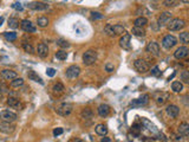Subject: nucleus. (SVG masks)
<instances>
[{
    "instance_id": "obj_11",
    "label": "nucleus",
    "mask_w": 189,
    "mask_h": 142,
    "mask_svg": "<svg viewBox=\"0 0 189 142\" xmlns=\"http://www.w3.org/2000/svg\"><path fill=\"white\" fill-rule=\"evenodd\" d=\"M20 27L23 28V31H25V32H28V33H31V32H36V26H35V24L31 21V20H28V19H24V20H21V23H20Z\"/></svg>"
},
{
    "instance_id": "obj_21",
    "label": "nucleus",
    "mask_w": 189,
    "mask_h": 142,
    "mask_svg": "<svg viewBox=\"0 0 189 142\" xmlns=\"http://www.w3.org/2000/svg\"><path fill=\"white\" fill-rule=\"evenodd\" d=\"M170 18H171V13L170 12H163L159 17V19H157V24H159V26L166 25V24H168V21L170 20Z\"/></svg>"
},
{
    "instance_id": "obj_43",
    "label": "nucleus",
    "mask_w": 189,
    "mask_h": 142,
    "mask_svg": "<svg viewBox=\"0 0 189 142\" xmlns=\"http://www.w3.org/2000/svg\"><path fill=\"white\" fill-rule=\"evenodd\" d=\"M91 18L92 19H103L104 16L99 12H91Z\"/></svg>"
},
{
    "instance_id": "obj_34",
    "label": "nucleus",
    "mask_w": 189,
    "mask_h": 142,
    "mask_svg": "<svg viewBox=\"0 0 189 142\" xmlns=\"http://www.w3.org/2000/svg\"><path fill=\"white\" fill-rule=\"evenodd\" d=\"M57 45L60 46L61 49H68V47H70V43L66 39H63V38L57 39Z\"/></svg>"
},
{
    "instance_id": "obj_10",
    "label": "nucleus",
    "mask_w": 189,
    "mask_h": 142,
    "mask_svg": "<svg viewBox=\"0 0 189 142\" xmlns=\"http://www.w3.org/2000/svg\"><path fill=\"white\" fill-rule=\"evenodd\" d=\"M27 7L30 10H33V11H46L50 6H49V4L43 3V1H32L27 5Z\"/></svg>"
},
{
    "instance_id": "obj_2",
    "label": "nucleus",
    "mask_w": 189,
    "mask_h": 142,
    "mask_svg": "<svg viewBox=\"0 0 189 142\" xmlns=\"http://www.w3.org/2000/svg\"><path fill=\"white\" fill-rule=\"evenodd\" d=\"M97 61V52L94 50H87L83 54V63L86 66H90L94 64V62Z\"/></svg>"
},
{
    "instance_id": "obj_12",
    "label": "nucleus",
    "mask_w": 189,
    "mask_h": 142,
    "mask_svg": "<svg viewBox=\"0 0 189 142\" xmlns=\"http://www.w3.org/2000/svg\"><path fill=\"white\" fill-rule=\"evenodd\" d=\"M16 127L13 124H11V122H5V121H1L0 122V131L4 133V134H12L14 131Z\"/></svg>"
},
{
    "instance_id": "obj_47",
    "label": "nucleus",
    "mask_w": 189,
    "mask_h": 142,
    "mask_svg": "<svg viewBox=\"0 0 189 142\" xmlns=\"http://www.w3.org/2000/svg\"><path fill=\"white\" fill-rule=\"evenodd\" d=\"M12 8H13V10H17V11H23V6H21L20 3L13 4V5H12Z\"/></svg>"
},
{
    "instance_id": "obj_6",
    "label": "nucleus",
    "mask_w": 189,
    "mask_h": 142,
    "mask_svg": "<svg viewBox=\"0 0 189 142\" xmlns=\"http://www.w3.org/2000/svg\"><path fill=\"white\" fill-rule=\"evenodd\" d=\"M134 66H135V69H136L138 72H141V73H145V72H148L149 69H150L148 62L144 61V59H141V58H140V59H136V61L134 62Z\"/></svg>"
},
{
    "instance_id": "obj_49",
    "label": "nucleus",
    "mask_w": 189,
    "mask_h": 142,
    "mask_svg": "<svg viewBox=\"0 0 189 142\" xmlns=\"http://www.w3.org/2000/svg\"><path fill=\"white\" fill-rule=\"evenodd\" d=\"M159 140H162V141H167V137L162 134V133H159Z\"/></svg>"
},
{
    "instance_id": "obj_20",
    "label": "nucleus",
    "mask_w": 189,
    "mask_h": 142,
    "mask_svg": "<svg viewBox=\"0 0 189 142\" xmlns=\"http://www.w3.org/2000/svg\"><path fill=\"white\" fill-rule=\"evenodd\" d=\"M130 39H131V35L129 33H124L119 40V45L123 49H129L130 47Z\"/></svg>"
},
{
    "instance_id": "obj_22",
    "label": "nucleus",
    "mask_w": 189,
    "mask_h": 142,
    "mask_svg": "<svg viewBox=\"0 0 189 142\" xmlns=\"http://www.w3.org/2000/svg\"><path fill=\"white\" fill-rule=\"evenodd\" d=\"M97 111H98V115L101 117H106V116H109V114H110L111 110H110V107L108 104H101L98 107Z\"/></svg>"
},
{
    "instance_id": "obj_26",
    "label": "nucleus",
    "mask_w": 189,
    "mask_h": 142,
    "mask_svg": "<svg viewBox=\"0 0 189 142\" xmlns=\"http://www.w3.org/2000/svg\"><path fill=\"white\" fill-rule=\"evenodd\" d=\"M94 131H96V134L99 135V136H105L108 134V128H106V126L101 123V124H97L96 127H94Z\"/></svg>"
},
{
    "instance_id": "obj_50",
    "label": "nucleus",
    "mask_w": 189,
    "mask_h": 142,
    "mask_svg": "<svg viewBox=\"0 0 189 142\" xmlns=\"http://www.w3.org/2000/svg\"><path fill=\"white\" fill-rule=\"evenodd\" d=\"M101 142H111V138H109V137H102L101 138Z\"/></svg>"
},
{
    "instance_id": "obj_18",
    "label": "nucleus",
    "mask_w": 189,
    "mask_h": 142,
    "mask_svg": "<svg viewBox=\"0 0 189 142\" xmlns=\"http://www.w3.org/2000/svg\"><path fill=\"white\" fill-rule=\"evenodd\" d=\"M37 53L40 58H45V57H47V54H49V46L45 43H39L38 47H37Z\"/></svg>"
},
{
    "instance_id": "obj_23",
    "label": "nucleus",
    "mask_w": 189,
    "mask_h": 142,
    "mask_svg": "<svg viewBox=\"0 0 189 142\" xmlns=\"http://www.w3.org/2000/svg\"><path fill=\"white\" fill-rule=\"evenodd\" d=\"M177 131L181 136H189V123L187 122H182L180 123L178 128H177Z\"/></svg>"
},
{
    "instance_id": "obj_38",
    "label": "nucleus",
    "mask_w": 189,
    "mask_h": 142,
    "mask_svg": "<svg viewBox=\"0 0 189 142\" xmlns=\"http://www.w3.org/2000/svg\"><path fill=\"white\" fill-rule=\"evenodd\" d=\"M180 42L183 44H189V32L180 33Z\"/></svg>"
},
{
    "instance_id": "obj_31",
    "label": "nucleus",
    "mask_w": 189,
    "mask_h": 142,
    "mask_svg": "<svg viewBox=\"0 0 189 142\" xmlns=\"http://www.w3.org/2000/svg\"><path fill=\"white\" fill-rule=\"evenodd\" d=\"M56 57H57V59L59 61H65L68 58V52L64 50V49H61V50H58L56 52Z\"/></svg>"
},
{
    "instance_id": "obj_13",
    "label": "nucleus",
    "mask_w": 189,
    "mask_h": 142,
    "mask_svg": "<svg viewBox=\"0 0 189 142\" xmlns=\"http://www.w3.org/2000/svg\"><path fill=\"white\" fill-rule=\"evenodd\" d=\"M188 53H189V49H188V47H185V46H180V47H177L176 51L174 52V57H175L176 59H183V58H185V57L188 56Z\"/></svg>"
},
{
    "instance_id": "obj_25",
    "label": "nucleus",
    "mask_w": 189,
    "mask_h": 142,
    "mask_svg": "<svg viewBox=\"0 0 189 142\" xmlns=\"http://www.w3.org/2000/svg\"><path fill=\"white\" fill-rule=\"evenodd\" d=\"M27 77H28V79H31V81H33V82H37V83H39V84H42V85H44V82H43V79L36 73V71H33V70H30L28 72H27Z\"/></svg>"
},
{
    "instance_id": "obj_32",
    "label": "nucleus",
    "mask_w": 189,
    "mask_h": 142,
    "mask_svg": "<svg viewBox=\"0 0 189 142\" xmlns=\"http://www.w3.org/2000/svg\"><path fill=\"white\" fill-rule=\"evenodd\" d=\"M135 26H140V27H144L147 24H148V19L145 17H138L136 20H135Z\"/></svg>"
},
{
    "instance_id": "obj_45",
    "label": "nucleus",
    "mask_w": 189,
    "mask_h": 142,
    "mask_svg": "<svg viewBox=\"0 0 189 142\" xmlns=\"http://www.w3.org/2000/svg\"><path fill=\"white\" fill-rule=\"evenodd\" d=\"M151 75H152V76H160V75H161V71H160L159 66H154V68L151 69Z\"/></svg>"
},
{
    "instance_id": "obj_27",
    "label": "nucleus",
    "mask_w": 189,
    "mask_h": 142,
    "mask_svg": "<svg viewBox=\"0 0 189 142\" xmlns=\"http://www.w3.org/2000/svg\"><path fill=\"white\" fill-rule=\"evenodd\" d=\"M80 116H82V119H84V120H90V119H92V116H93V112H92V110H91L90 108H84V109L80 111Z\"/></svg>"
},
{
    "instance_id": "obj_42",
    "label": "nucleus",
    "mask_w": 189,
    "mask_h": 142,
    "mask_svg": "<svg viewBox=\"0 0 189 142\" xmlns=\"http://www.w3.org/2000/svg\"><path fill=\"white\" fill-rule=\"evenodd\" d=\"M181 79L184 82V83H188L189 84V71H183L182 73H181Z\"/></svg>"
},
{
    "instance_id": "obj_35",
    "label": "nucleus",
    "mask_w": 189,
    "mask_h": 142,
    "mask_svg": "<svg viewBox=\"0 0 189 142\" xmlns=\"http://www.w3.org/2000/svg\"><path fill=\"white\" fill-rule=\"evenodd\" d=\"M37 24L39 27H46L49 25V19L46 17H39L37 19Z\"/></svg>"
},
{
    "instance_id": "obj_7",
    "label": "nucleus",
    "mask_w": 189,
    "mask_h": 142,
    "mask_svg": "<svg viewBox=\"0 0 189 142\" xmlns=\"http://www.w3.org/2000/svg\"><path fill=\"white\" fill-rule=\"evenodd\" d=\"M176 44H177V38L174 37V36H171V35H167V36L163 38V40H162V46H163L164 49H167V50H170V49L174 47Z\"/></svg>"
},
{
    "instance_id": "obj_1",
    "label": "nucleus",
    "mask_w": 189,
    "mask_h": 142,
    "mask_svg": "<svg viewBox=\"0 0 189 142\" xmlns=\"http://www.w3.org/2000/svg\"><path fill=\"white\" fill-rule=\"evenodd\" d=\"M104 32L110 37H116V36H119V35H124L125 33V28L119 24H116V25L108 24L104 27Z\"/></svg>"
},
{
    "instance_id": "obj_36",
    "label": "nucleus",
    "mask_w": 189,
    "mask_h": 142,
    "mask_svg": "<svg viewBox=\"0 0 189 142\" xmlns=\"http://www.w3.org/2000/svg\"><path fill=\"white\" fill-rule=\"evenodd\" d=\"M4 37L8 42H14L17 39V33L16 32H4Z\"/></svg>"
},
{
    "instance_id": "obj_33",
    "label": "nucleus",
    "mask_w": 189,
    "mask_h": 142,
    "mask_svg": "<svg viewBox=\"0 0 189 142\" xmlns=\"http://www.w3.org/2000/svg\"><path fill=\"white\" fill-rule=\"evenodd\" d=\"M52 90H53V93H54V94H61L63 91L65 90V88H64V85H63L61 83H57V84H54V85H53Z\"/></svg>"
},
{
    "instance_id": "obj_14",
    "label": "nucleus",
    "mask_w": 189,
    "mask_h": 142,
    "mask_svg": "<svg viewBox=\"0 0 189 142\" xmlns=\"http://www.w3.org/2000/svg\"><path fill=\"white\" fill-rule=\"evenodd\" d=\"M0 75H1V77L5 81H12V79L18 77L17 72L13 71V70H10V69H3L1 71H0Z\"/></svg>"
},
{
    "instance_id": "obj_15",
    "label": "nucleus",
    "mask_w": 189,
    "mask_h": 142,
    "mask_svg": "<svg viewBox=\"0 0 189 142\" xmlns=\"http://www.w3.org/2000/svg\"><path fill=\"white\" fill-rule=\"evenodd\" d=\"M6 103H7V105H10L11 108H13V109H17V110H20V109L23 108V104H21L20 100H19V98H17V97H12V96H8V98H7Z\"/></svg>"
},
{
    "instance_id": "obj_52",
    "label": "nucleus",
    "mask_w": 189,
    "mask_h": 142,
    "mask_svg": "<svg viewBox=\"0 0 189 142\" xmlns=\"http://www.w3.org/2000/svg\"><path fill=\"white\" fill-rule=\"evenodd\" d=\"M183 4H189V0H181Z\"/></svg>"
},
{
    "instance_id": "obj_39",
    "label": "nucleus",
    "mask_w": 189,
    "mask_h": 142,
    "mask_svg": "<svg viewBox=\"0 0 189 142\" xmlns=\"http://www.w3.org/2000/svg\"><path fill=\"white\" fill-rule=\"evenodd\" d=\"M8 26L11 28H17L19 27V20L17 18H10L8 19Z\"/></svg>"
},
{
    "instance_id": "obj_29",
    "label": "nucleus",
    "mask_w": 189,
    "mask_h": 142,
    "mask_svg": "<svg viewBox=\"0 0 189 142\" xmlns=\"http://www.w3.org/2000/svg\"><path fill=\"white\" fill-rule=\"evenodd\" d=\"M10 85L12 88H20V87L24 85V79L20 78V77H17V78H14V79H12L10 82Z\"/></svg>"
},
{
    "instance_id": "obj_44",
    "label": "nucleus",
    "mask_w": 189,
    "mask_h": 142,
    "mask_svg": "<svg viewBox=\"0 0 189 142\" xmlns=\"http://www.w3.org/2000/svg\"><path fill=\"white\" fill-rule=\"evenodd\" d=\"M114 70H115V66H114L112 63H106V64H105V71H106V72L110 73V72H112Z\"/></svg>"
},
{
    "instance_id": "obj_41",
    "label": "nucleus",
    "mask_w": 189,
    "mask_h": 142,
    "mask_svg": "<svg viewBox=\"0 0 189 142\" xmlns=\"http://www.w3.org/2000/svg\"><path fill=\"white\" fill-rule=\"evenodd\" d=\"M143 127H142V124L140 126V124H135V126H133V128H131V131L134 133V135H136V136H138L140 135V133H141V129H142Z\"/></svg>"
},
{
    "instance_id": "obj_24",
    "label": "nucleus",
    "mask_w": 189,
    "mask_h": 142,
    "mask_svg": "<svg viewBox=\"0 0 189 142\" xmlns=\"http://www.w3.org/2000/svg\"><path fill=\"white\" fill-rule=\"evenodd\" d=\"M142 127L147 128L149 131H151V133H154V134H159V130H157V128H156L150 121H148L147 119H142Z\"/></svg>"
},
{
    "instance_id": "obj_9",
    "label": "nucleus",
    "mask_w": 189,
    "mask_h": 142,
    "mask_svg": "<svg viewBox=\"0 0 189 142\" xmlns=\"http://www.w3.org/2000/svg\"><path fill=\"white\" fill-rule=\"evenodd\" d=\"M145 50H147L148 53H150V54L154 56V57H159V56H160V45L157 44L156 42H150V43H148Z\"/></svg>"
},
{
    "instance_id": "obj_17",
    "label": "nucleus",
    "mask_w": 189,
    "mask_h": 142,
    "mask_svg": "<svg viewBox=\"0 0 189 142\" xmlns=\"http://www.w3.org/2000/svg\"><path fill=\"white\" fill-rule=\"evenodd\" d=\"M166 112H167V115H168L169 117L176 119V117L178 116V114H180V109H178V107H176V105H174V104H170V105L167 107Z\"/></svg>"
},
{
    "instance_id": "obj_53",
    "label": "nucleus",
    "mask_w": 189,
    "mask_h": 142,
    "mask_svg": "<svg viewBox=\"0 0 189 142\" xmlns=\"http://www.w3.org/2000/svg\"><path fill=\"white\" fill-rule=\"evenodd\" d=\"M3 98V94H1V91H0V100Z\"/></svg>"
},
{
    "instance_id": "obj_19",
    "label": "nucleus",
    "mask_w": 189,
    "mask_h": 142,
    "mask_svg": "<svg viewBox=\"0 0 189 142\" xmlns=\"http://www.w3.org/2000/svg\"><path fill=\"white\" fill-rule=\"evenodd\" d=\"M149 103V95H143L141 96L140 98H136L131 102V105L133 107H141V105H147Z\"/></svg>"
},
{
    "instance_id": "obj_46",
    "label": "nucleus",
    "mask_w": 189,
    "mask_h": 142,
    "mask_svg": "<svg viewBox=\"0 0 189 142\" xmlns=\"http://www.w3.org/2000/svg\"><path fill=\"white\" fill-rule=\"evenodd\" d=\"M46 75H47L49 77H53V76L56 75V70H54L53 68H47V70H46Z\"/></svg>"
},
{
    "instance_id": "obj_4",
    "label": "nucleus",
    "mask_w": 189,
    "mask_h": 142,
    "mask_svg": "<svg viewBox=\"0 0 189 142\" xmlns=\"http://www.w3.org/2000/svg\"><path fill=\"white\" fill-rule=\"evenodd\" d=\"M184 26H185L184 20H182V19H180V18L170 19V20L168 21V25H167V27H168L169 31H180V30H182Z\"/></svg>"
},
{
    "instance_id": "obj_40",
    "label": "nucleus",
    "mask_w": 189,
    "mask_h": 142,
    "mask_svg": "<svg viewBox=\"0 0 189 142\" xmlns=\"http://www.w3.org/2000/svg\"><path fill=\"white\" fill-rule=\"evenodd\" d=\"M178 1H180V0H164L163 5L166 7H174V6H176L178 4Z\"/></svg>"
},
{
    "instance_id": "obj_16",
    "label": "nucleus",
    "mask_w": 189,
    "mask_h": 142,
    "mask_svg": "<svg viewBox=\"0 0 189 142\" xmlns=\"http://www.w3.org/2000/svg\"><path fill=\"white\" fill-rule=\"evenodd\" d=\"M168 98H169V94L168 93L161 91V93H156L155 94V101H156V103L159 105H163L168 101Z\"/></svg>"
},
{
    "instance_id": "obj_30",
    "label": "nucleus",
    "mask_w": 189,
    "mask_h": 142,
    "mask_svg": "<svg viewBox=\"0 0 189 142\" xmlns=\"http://www.w3.org/2000/svg\"><path fill=\"white\" fill-rule=\"evenodd\" d=\"M171 90H173L174 93H181V91L183 90V84H182L181 82H178V81L173 82V83H171Z\"/></svg>"
},
{
    "instance_id": "obj_37",
    "label": "nucleus",
    "mask_w": 189,
    "mask_h": 142,
    "mask_svg": "<svg viewBox=\"0 0 189 142\" xmlns=\"http://www.w3.org/2000/svg\"><path fill=\"white\" fill-rule=\"evenodd\" d=\"M23 49H24V51L25 52H27V53H35V49H33V46L31 45L30 43H23Z\"/></svg>"
},
{
    "instance_id": "obj_48",
    "label": "nucleus",
    "mask_w": 189,
    "mask_h": 142,
    "mask_svg": "<svg viewBox=\"0 0 189 142\" xmlns=\"http://www.w3.org/2000/svg\"><path fill=\"white\" fill-rule=\"evenodd\" d=\"M63 134V128H56L54 130H53V135L57 137V136H59V135H61Z\"/></svg>"
},
{
    "instance_id": "obj_51",
    "label": "nucleus",
    "mask_w": 189,
    "mask_h": 142,
    "mask_svg": "<svg viewBox=\"0 0 189 142\" xmlns=\"http://www.w3.org/2000/svg\"><path fill=\"white\" fill-rule=\"evenodd\" d=\"M3 23H4V17H0V26L3 25Z\"/></svg>"
},
{
    "instance_id": "obj_8",
    "label": "nucleus",
    "mask_w": 189,
    "mask_h": 142,
    "mask_svg": "<svg viewBox=\"0 0 189 142\" xmlns=\"http://www.w3.org/2000/svg\"><path fill=\"white\" fill-rule=\"evenodd\" d=\"M80 73V68L78 65H71L66 69L65 71V75L69 79H76Z\"/></svg>"
},
{
    "instance_id": "obj_5",
    "label": "nucleus",
    "mask_w": 189,
    "mask_h": 142,
    "mask_svg": "<svg viewBox=\"0 0 189 142\" xmlns=\"http://www.w3.org/2000/svg\"><path fill=\"white\" fill-rule=\"evenodd\" d=\"M18 119L17 114L10 110H3L0 111V121H5V122H14Z\"/></svg>"
},
{
    "instance_id": "obj_28",
    "label": "nucleus",
    "mask_w": 189,
    "mask_h": 142,
    "mask_svg": "<svg viewBox=\"0 0 189 142\" xmlns=\"http://www.w3.org/2000/svg\"><path fill=\"white\" fill-rule=\"evenodd\" d=\"M131 33L136 37H144L145 36V31L143 27H140V26H134L133 30H131Z\"/></svg>"
},
{
    "instance_id": "obj_3",
    "label": "nucleus",
    "mask_w": 189,
    "mask_h": 142,
    "mask_svg": "<svg viewBox=\"0 0 189 142\" xmlns=\"http://www.w3.org/2000/svg\"><path fill=\"white\" fill-rule=\"evenodd\" d=\"M73 110V105L71 103H61L56 107V112L60 116H69Z\"/></svg>"
}]
</instances>
